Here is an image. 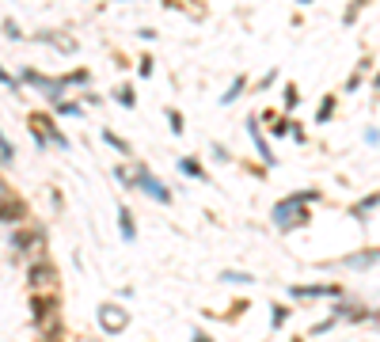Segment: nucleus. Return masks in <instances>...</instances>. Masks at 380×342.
<instances>
[{
    "label": "nucleus",
    "mask_w": 380,
    "mask_h": 342,
    "mask_svg": "<svg viewBox=\"0 0 380 342\" xmlns=\"http://www.w3.org/2000/svg\"><path fill=\"white\" fill-rule=\"evenodd\" d=\"M369 65H373V61H369V57H361V65L350 72V76H346V95H350V92H358V88H361V80H365Z\"/></svg>",
    "instance_id": "22"
},
{
    "label": "nucleus",
    "mask_w": 380,
    "mask_h": 342,
    "mask_svg": "<svg viewBox=\"0 0 380 342\" xmlns=\"http://www.w3.org/2000/svg\"><path fill=\"white\" fill-rule=\"evenodd\" d=\"M35 38H38L42 46H46V42H50V46H58L61 54H76V50H80V46H76V38H61L58 31H42V35H35Z\"/></svg>",
    "instance_id": "16"
},
{
    "label": "nucleus",
    "mask_w": 380,
    "mask_h": 342,
    "mask_svg": "<svg viewBox=\"0 0 380 342\" xmlns=\"http://www.w3.org/2000/svg\"><path fill=\"white\" fill-rule=\"evenodd\" d=\"M0 84H8L12 92H19V88H23V84H19V76H12V72H8L4 65H0Z\"/></svg>",
    "instance_id": "34"
},
{
    "label": "nucleus",
    "mask_w": 380,
    "mask_h": 342,
    "mask_svg": "<svg viewBox=\"0 0 380 342\" xmlns=\"http://www.w3.org/2000/svg\"><path fill=\"white\" fill-rule=\"evenodd\" d=\"M61 80H65V88H76V84L88 88V84H92V72H88V69H72V72H65Z\"/></svg>",
    "instance_id": "23"
},
{
    "label": "nucleus",
    "mask_w": 380,
    "mask_h": 342,
    "mask_svg": "<svg viewBox=\"0 0 380 342\" xmlns=\"http://www.w3.org/2000/svg\"><path fill=\"white\" fill-rule=\"evenodd\" d=\"M167 122H172V133H175V137H183V129H187V126H183V111L167 107Z\"/></svg>",
    "instance_id": "29"
},
{
    "label": "nucleus",
    "mask_w": 380,
    "mask_h": 342,
    "mask_svg": "<svg viewBox=\"0 0 380 342\" xmlns=\"http://www.w3.org/2000/svg\"><path fill=\"white\" fill-rule=\"evenodd\" d=\"M335 107H338V95H323L320 107H316V126H323V122L335 118Z\"/></svg>",
    "instance_id": "20"
},
{
    "label": "nucleus",
    "mask_w": 380,
    "mask_h": 342,
    "mask_svg": "<svg viewBox=\"0 0 380 342\" xmlns=\"http://www.w3.org/2000/svg\"><path fill=\"white\" fill-rule=\"evenodd\" d=\"M115 179L126 186V190H129V168H126V164H122V168H115Z\"/></svg>",
    "instance_id": "38"
},
{
    "label": "nucleus",
    "mask_w": 380,
    "mask_h": 342,
    "mask_svg": "<svg viewBox=\"0 0 380 342\" xmlns=\"http://www.w3.org/2000/svg\"><path fill=\"white\" fill-rule=\"evenodd\" d=\"M308 202H323V194H320V190H297V194H286V198H278V202H274V209H270L274 228H281V232L304 228V225L312 221V213L304 209Z\"/></svg>",
    "instance_id": "1"
},
{
    "label": "nucleus",
    "mask_w": 380,
    "mask_h": 342,
    "mask_svg": "<svg viewBox=\"0 0 380 342\" xmlns=\"http://www.w3.org/2000/svg\"><path fill=\"white\" fill-rule=\"evenodd\" d=\"M129 190H141L144 198L160 202V206H172V190H167V186L149 171V164H141V160H137V164L129 168Z\"/></svg>",
    "instance_id": "3"
},
{
    "label": "nucleus",
    "mask_w": 380,
    "mask_h": 342,
    "mask_svg": "<svg viewBox=\"0 0 380 342\" xmlns=\"http://www.w3.org/2000/svg\"><path fill=\"white\" fill-rule=\"evenodd\" d=\"M46 232L38 225H15L12 228V251L15 255H23V259H38V255H46Z\"/></svg>",
    "instance_id": "4"
},
{
    "label": "nucleus",
    "mask_w": 380,
    "mask_h": 342,
    "mask_svg": "<svg viewBox=\"0 0 380 342\" xmlns=\"http://www.w3.org/2000/svg\"><path fill=\"white\" fill-rule=\"evenodd\" d=\"M274 122V126H270V133L274 137H286L289 133V126H293V118H270Z\"/></svg>",
    "instance_id": "32"
},
{
    "label": "nucleus",
    "mask_w": 380,
    "mask_h": 342,
    "mask_svg": "<svg viewBox=\"0 0 380 342\" xmlns=\"http://www.w3.org/2000/svg\"><path fill=\"white\" fill-rule=\"evenodd\" d=\"M373 320H377V323H380V312H373Z\"/></svg>",
    "instance_id": "45"
},
{
    "label": "nucleus",
    "mask_w": 380,
    "mask_h": 342,
    "mask_svg": "<svg viewBox=\"0 0 380 342\" xmlns=\"http://www.w3.org/2000/svg\"><path fill=\"white\" fill-rule=\"evenodd\" d=\"M365 145H380V129H365Z\"/></svg>",
    "instance_id": "42"
},
{
    "label": "nucleus",
    "mask_w": 380,
    "mask_h": 342,
    "mask_svg": "<svg viewBox=\"0 0 380 342\" xmlns=\"http://www.w3.org/2000/svg\"><path fill=\"white\" fill-rule=\"evenodd\" d=\"M27 285H31V293H53V289H58V266H53L46 255L31 259Z\"/></svg>",
    "instance_id": "5"
},
{
    "label": "nucleus",
    "mask_w": 380,
    "mask_h": 342,
    "mask_svg": "<svg viewBox=\"0 0 380 342\" xmlns=\"http://www.w3.org/2000/svg\"><path fill=\"white\" fill-rule=\"evenodd\" d=\"M31 323H35L42 335H50V339L61 335V323H58V297H53V293H35V297H31Z\"/></svg>",
    "instance_id": "2"
},
{
    "label": "nucleus",
    "mask_w": 380,
    "mask_h": 342,
    "mask_svg": "<svg viewBox=\"0 0 380 342\" xmlns=\"http://www.w3.org/2000/svg\"><path fill=\"white\" fill-rule=\"evenodd\" d=\"M373 209H380V190L365 194V198H361L358 206H350V217H354V221H361V225H365V221H369V213H373Z\"/></svg>",
    "instance_id": "14"
},
{
    "label": "nucleus",
    "mask_w": 380,
    "mask_h": 342,
    "mask_svg": "<svg viewBox=\"0 0 380 342\" xmlns=\"http://www.w3.org/2000/svg\"><path fill=\"white\" fill-rule=\"evenodd\" d=\"M380 263V247H369V251H354V255L342 259L346 270H369V266Z\"/></svg>",
    "instance_id": "12"
},
{
    "label": "nucleus",
    "mask_w": 380,
    "mask_h": 342,
    "mask_svg": "<svg viewBox=\"0 0 380 342\" xmlns=\"http://www.w3.org/2000/svg\"><path fill=\"white\" fill-rule=\"evenodd\" d=\"M31 137H35V145H38V149H42V152L50 149V137H46V133H42V129H38V126H31Z\"/></svg>",
    "instance_id": "35"
},
{
    "label": "nucleus",
    "mask_w": 380,
    "mask_h": 342,
    "mask_svg": "<svg viewBox=\"0 0 380 342\" xmlns=\"http://www.w3.org/2000/svg\"><path fill=\"white\" fill-rule=\"evenodd\" d=\"M137 72H141V76H152V57H149V54L137 61Z\"/></svg>",
    "instance_id": "37"
},
{
    "label": "nucleus",
    "mask_w": 380,
    "mask_h": 342,
    "mask_svg": "<svg viewBox=\"0 0 380 342\" xmlns=\"http://www.w3.org/2000/svg\"><path fill=\"white\" fill-rule=\"evenodd\" d=\"M118 232H122L126 243H137V225H133V209L118 206Z\"/></svg>",
    "instance_id": "15"
},
{
    "label": "nucleus",
    "mask_w": 380,
    "mask_h": 342,
    "mask_svg": "<svg viewBox=\"0 0 380 342\" xmlns=\"http://www.w3.org/2000/svg\"><path fill=\"white\" fill-rule=\"evenodd\" d=\"M335 327H338V320L331 316V320H323V323H316V327L308 331V339H320V335H327V331H335Z\"/></svg>",
    "instance_id": "30"
},
{
    "label": "nucleus",
    "mask_w": 380,
    "mask_h": 342,
    "mask_svg": "<svg viewBox=\"0 0 380 342\" xmlns=\"http://www.w3.org/2000/svg\"><path fill=\"white\" fill-rule=\"evenodd\" d=\"M221 282H224V285H251V282H255V274H244V270H224V274H221Z\"/></svg>",
    "instance_id": "27"
},
{
    "label": "nucleus",
    "mask_w": 380,
    "mask_h": 342,
    "mask_svg": "<svg viewBox=\"0 0 380 342\" xmlns=\"http://www.w3.org/2000/svg\"><path fill=\"white\" fill-rule=\"evenodd\" d=\"M115 99L122 103L126 111H133V107H137V92H133V84H122V88H115Z\"/></svg>",
    "instance_id": "25"
},
{
    "label": "nucleus",
    "mask_w": 380,
    "mask_h": 342,
    "mask_svg": "<svg viewBox=\"0 0 380 342\" xmlns=\"http://www.w3.org/2000/svg\"><path fill=\"white\" fill-rule=\"evenodd\" d=\"M4 198H12V190H8V183L0 179V202H4Z\"/></svg>",
    "instance_id": "43"
},
{
    "label": "nucleus",
    "mask_w": 380,
    "mask_h": 342,
    "mask_svg": "<svg viewBox=\"0 0 380 342\" xmlns=\"http://www.w3.org/2000/svg\"><path fill=\"white\" fill-rule=\"evenodd\" d=\"M274 80H278V72H274V69H270V72H266V76H263V80H258V92H266V88H270V84H274Z\"/></svg>",
    "instance_id": "39"
},
{
    "label": "nucleus",
    "mask_w": 380,
    "mask_h": 342,
    "mask_svg": "<svg viewBox=\"0 0 380 342\" xmlns=\"http://www.w3.org/2000/svg\"><path fill=\"white\" fill-rule=\"evenodd\" d=\"M38 95H46V103H58V99H65V92H69V88H65V80H58V76H38Z\"/></svg>",
    "instance_id": "13"
},
{
    "label": "nucleus",
    "mask_w": 380,
    "mask_h": 342,
    "mask_svg": "<svg viewBox=\"0 0 380 342\" xmlns=\"http://www.w3.org/2000/svg\"><path fill=\"white\" fill-rule=\"evenodd\" d=\"M281 103H286V111H297V107H301V88H297L293 80H289L286 92H281Z\"/></svg>",
    "instance_id": "26"
},
{
    "label": "nucleus",
    "mask_w": 380,
    "mask_h": 342,
    "mask_svg": "<svg viewBox=\"0 0 380 342\" xmlns=\"http://www.w3.org/2000/svg\"><path fill=\"white\" fill-rule=\"evenodd\" d=\"M289 323V308L286 304H270V331H281Z\"/></svg>",
    "instance_id": "24"
},
{
    "label": "nucleus",
    "mask_w": 380,
    "mask_h": 342,
    "mask_svg": "<svg viewBox=\"0 0 380 342\" xmlns=\"http://www.w3.org/2000/svg\"><path fill=\"white\" fill-rule=\"evenodd\" d=\"M0 160H4V164H12V160H15V149H12V141H8L4 133H0Z\"/></svg>",
    "instance_id": "33"
},
{
    "label": "nucleus",
    "mask_w": 380,
    "mask_h": 342,
    "mask_svg": "<svg viewBox=\"0 0 380 342\" xmlns=\"http://www.w3.org/2000/svg\"><path fill=\"white\" fill-rule=\"evenodd\" d=\"M289 133H293V141H297V145H304V141H308V137H304V129L297 126V122H293V126H289Z\"/></svg>",
    "instance_id": "40"
},
{
    "label": "nucleus",
    "mask_w": 380,
    "mask_h": 342,
    "mask_svg": "<svg viewBox=\"0 0 380 342\" xmlns=\"http://www.w3.org/2000/svg\"><path fill=\"white\" fill-rule=\"evenodd\" d=\"M247 133H251V141H255V149H258V160H263L266 168H278V156H274V149H270V141H266V133L258 129V118H247Z\"/></svg>",
    "instance_id": "9"
},
{
    "label": "nucleus",
    "mask_w": 380,
    "mask_h": 342,
    "mask_svg": "<svg viewBox=\"0 0 380 342\" xmlns=\"http://www.w3.org/2000/svg\"><path fill=\"white\" fill-rule=\"evenodd\" d=\"M373 92L380 95V72H377V76H373Z\"/></svg>",
    "instance_id": "44"
},
{
    "label": "nucleus",
    "mask_w": 380,
    "mask_h": 342,
    "mask_svg": "<svg viewBox=\"0 0 380 342\" xmlns=\"http://www.w3.org/2000/svg\"><path fill=\"white\" fill-rule=\"evenodd\" d=\"M331 316H335L338 323H350V327H358V323H369V320H373V312H369V308L350 304V300H342V297H335V308H331Z\"/></svg>",
    "instance_id": "7"
},
{
    "label": "nucleus",
    "mask_w": 380,
    "mask_h": 342,
    "mask_svg": "<svg viewBox=\"0 0 380 342\" xmlns=\"http://www.w3.org/2000/svg\"><path fill=\"white\" fill-rule=\"evenodd\" d=\"M179 171H183V175H187V179H198V183H209L206 168H201V164H198V160H194V156H179Z\"/></svg>",
    "instance_id": "18"
},
{
    "label": "nucleus",
    "mask_w": 380,
    "mask_h": 342,
    "mask_svg": "<svg viewBox=\"0 0 380 342\" xmlns=\"http://www.w3.org/2000/svg\"><path fill=\"white\" fill-rule=\"evenodd\" d=\"M4 38H8V42H19V38H23V31H19V23H15V19H4Z\"/></svg>",
    "instance_id": "31"
},
{
    "label": "nucleus",
    "mask_w": 380,
    "mask_h": 342,
    "mask_svg": "<svg viewBox=\"0 0 380 342\" xmlns=\"http://www.w3.org/2000/svg\"><path fill=\"white\" fill-rule=\"evenodd\" d=\"M99 137H103V145H110V149H115V152H118V156H133V145H129V141H126V137H118V133H115V129H103V133H99Z\"/></svg>",
    "instance_id": "17"
},
{
    "label": "nucleus",
    "mask_w": 380,
    "mask_h": 342,
    "mask_svg": "<svg viewBox=\"0 0 380 342\" xmlns=\"http://www.w3.org/2000/svg\"><path fill=\"white\" fill-rule=\"evenodd\" d=\"M289 297L293 300H320V297H342V285H323V282H316V285H289Z\"/></svg>",
    "instance_id": "8"
},
{
    "label": "nucleus",
    "mask_w": 380,
    "mask_h": 342,
    "mask_svg": "<svg viewBox=\"0 0 380 342\" xmlns=\"http://www.w3.org/2000/svg\"><path fill=\"white\" fill-rule=\"evenodd\" d=\"M31 126L42 129V133L50 137V145H58L61 152H69V137H65L61 129H58V122H53V118H46V114H31Z\"/></svg>",
    "instance_id": "10"
},
{
    "label": "nucleus",
    "mask_w": 380,
    "mask_h": 342,
    "mask_svg": "<svg viewBox=\"0 0 380 342\" xmlns=\"http://www.w3.org/2000/svg\"><path fill=\"white\" fill-rule=\"evenodd\" d=\"M95 320H99V327L107 331L110 339H115V335H126V331H129V308H122V304H99Z\"/></svg>",
    "instance_id": "6"
},
{
    "label": "nucleus",
    "mask_w": 380,
    "mask_h": 342,
    "mask_svg": "<svg viewBox=\"0 0 380 342\" xmlns=\"http://www.w3.org/2000/svg\"><path fill=\"white\" fill-rule=\"evenodd\" d=\"M137 38H141V42H152V38H156V31H152V27H141V31H137Z\"/></svg>",
    "instance_id": "41"
},
{
    "label": "nucleus",
    "mask_w": 380,
    "mask_h": 342,
    "mask_svg": "<svg viewBox=\"0 0 380 342\" xmlns=\"http://www.w3.org/2000/svg\"><path fill=\"white\" fill-rule=\"evenodd\" d=\"M209 152H213V160H221V164H224V160H229V156H232V152H229V149H224V145H221V141H213V145H209Z\"/></svg>",
    "instance_id": "36"
},
{
    "label": "nucleus",
    "mask_w": 380,
    "mask_h": 342,
    "mask_svg": "<svg viewBox=\"0 0 380 342\" xmlns=\"http://www.w3.org/2000/svg\"><path fill=\"white\" fill-rule=\"evenodd\" d=\"M244 88H247V76L240 72V76H232V84L224 88V95H221V107H229V103H236L240 95H244Z\"/></svg>",
    "instance_id": "19"
},
{
    "label": "nucleus",
    "mask_w": 380,
    "mask_h": 342,
    "mask_svg": "<svg viewBox=\"0 0 380 342\" xmlns=\"http://www.w3.org/2000/svg\"><path fill=\"white\" fill-rule=\"evenodd\" d=\"M53 111H58L61 118H84V103H76V99H58Z\"/></svg>",
    "instance_id": "21"
},
{
    "label": "nucleus",
    "mask_w": 380,
    "mask_h": 342,
    "mask_svg": "<svg viewBox=\"0 0 380 342\" xmlns=\"http://www.w3.org/2000/svg\"><path fill=\"white\" fill-rule=\"evenodd\" d=\"M23 221H27V206H23V202L19 198H4V202H0V225H23Z\"/></svg>",
    "instance_id": "11"
},
{
    "label": "nucleus",
    "mask_w": 380,
    "mask_h": 342,
    "mask_svg": "<svg viewBox=\"0 0 380 342\" xmlns=\"http://www.w3.org/2000/svg\"><path fill=\"white\" fill-rule=\"evenodd\" d=\"M297 4H312V0H297Z\"/></svg>",
    "instance_id": "46"
},
{
    "label": "nucleus",
    "mask_w": 380,
    "mask_h": 342,
    "mask_svg": "<svg viewBox=\"0 0 380 342\" xmlns=\"http://www.w3.org/2000/svg\"><path fill=\"white\" fill-rule=\"evenodd\" d=\"M361 8H365V0H350V8H346V12H342V23H346V27H350V23H358Z\"/></svg>",
    "instance_id": "28"
}]
</instances>
